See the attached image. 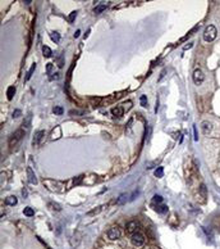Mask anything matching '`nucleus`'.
Wrapping results in <instances>:
<instances>
[{
    "label": "nucleus",
    "instance_id": "obj_1",
    "mask_svg": "<svg viewBox=\"0 0 220 249\" xmlns=\"http://www.w3.org/2000/svg\"><path fill=\"white\" fill-rule=\"evenodd\" d=\"M44 186H46L47 190L53 193H63L65 189V184L58 180H51V178H46L44 180Z\"/></svg>",
    "mask_w": 220,
    "mask_h": 249
},
{
    "label": "nucleus",
    "instance_id": "obj_2",
    "mask_svg": "<svg viewBox=\"0 0 220 249\" xmlns=\"http://www.w3.org/2000/svg\"><path fill=\"white\" fill-rule=\"evenodd\" d=\"M216 35H218L216 27L214 25H209L205 28V31H203V40L206 42H211L216 39Z\"/></svg>",
    "mask_w": 220,
    "mask_h": 249
},
{
    "label": "nucleus",
    "instance_id": "obj_3",
    "mask_svg": "<svg viewBox=\"0 0 220 249\" xmlns=\"http://www.w3.org/2000/svg\"><path fill=\"white\" fill-rule=\"evenodd\" d=\"M24 134H26V131L23 128H18L17 131H15L12 136H10V139H9V145L10 147H14V145H17L21 140L23 139V136H24Z\"/></svg>",
    "mask_w": 220,
    "mask_h": 249
},
{
    "label": "nucleus",
    "instance_id": "obj_4",
    "mask_svg": "<svg viewBox=\"0 0 220 249\" xmlns=\"http://www.w3.org/2000/svg\"><path fill=\"white\" fill-rule=\"evenodd\" d=\"M131 241H132V244L135 245V247H142L145 244V236L143 234H141L139 231H136L135 234H132L131 236Z\"/></svg>",
    "mask_w": 220,
    "mask_h": 249
},
{
    "label": "nucleus",
    "instance_id": "obj_5",
    "mask_svg": "<svg viewBox=\"0 0 220 249\" xmlns=\"http://www.w3.org/2000/svg\"><path fill=\"white\" fill-rule=\"evenodd\" d=\"M192 78H193V82H195L196 85H201L203 81H205V75H203L202 69L201 68H196L195 71H193Z\"/></svg>",
    "mask_w": 220,
    "mask_h": 249
},
{
    "label": "nucleus",
    "instance_id": "obj_6",
    "mask_svg": "<svg viewBox=\"0 0 220 249\" xmlns=\"http://www.w3.org/2000/svg\"><path fill=\"white\" fill-rule=\"evenodd\" d=\"M44 136H45V131H44V130H39V131H36L35 135H33V139H32V145H33V147L40 145L41 140L44 139Z\"/></svg>",
    "mask_w": 220,
    "mask_h": 249
},
{
    "label": "nucleus",
    "instance_id": "obj_7",
    "mask_svg": "<svg viewBox=\"0 0 220 249\" xmlns=\"http://www.w3.org/2000/svg\"><path fill=\"white\" fill-rule=\"evenodd\" d=\"M108 237L110 240H118L120 237V230L118 226H114L108 231Z\"/></svg>",
    "mask_w": 220,
    "mask_h": 249
},
{
    "label": "nucleus",
    "instance_id": "obj_8",
    "mask_svg": "<svg viewBox=\"0 0 220 249\" xmlns=\"http://www.w3.org/2000/svg\"><path fill=\"white\" fill-rule=\"evenodd\" d=\"M201 130L203 135H210L212 132V123L209 121H202L201 122Z\"/></svg>",
    "mask_w": 220,
    "mask_h": 249
},
{
    "label": "nucleus",
    "instance_id": "obj_9",
    "mask_svg": "<svg viewBox=\"0 0 220 249\" xmlns=\"http://www.w3.org/2000/svg\"><path fill=\"white\" fill-rule=\"evenodd\" d=\"M137 227H138V222L137 221H129V222H127L126 225V229L128 232H131V234H135V232L137 231Z\"/></svg>",
    "mask_w": 220,
    "mask_h": 249
},
{
    "label": "nucleus",
    "instance_id": "obj_10",
    "mask_svg": "<svg viewBox=\"0 0 220 249\" xmlns=\"http://www.w3.org/2000/svg\"><path fill=\"white\" fill-rule=\"evenodd\" d=\"M27 177H28V182L32 184V185H36L37 184V177L35 175L33 170L31 168V167H27Z\"/></svg>",
    "mask_w": 220,
    "mask_h": 249
},
{
    "label": "nucleus",
    "instance_id": "obj_11",
    "mask_svg": "<svg viewBox=\"0 0 220 249\" xmlns=\"http://www.w3.org/2000/svg\"><path fill=\"white\" fill-rule=\"evenodd\" d=\"M62 138V128L60 126H56L54 130L51 131V135H50V139L51 140H58Z\"/></svg>",
    "mask_w": 220,
    "mask_h": 249
},
{
    "label": "nucleus",
    "instance_id": "obj_12",
    "mask_svg": "<svg viewBox=\"0 0 220 249\" xmlns=\"http://www.w3.org/2000/svg\"><path fill=\"white\" fill-rule=\"evenodd\" d=\"M123 113H124V108H123L122 105H116L111 109V115L114 117H122Z\"/></svg>",
    "mask_w": 220,
    "mask_h": 249
},
{
    "label": "nucleus",
    "instance_id": "obj_13",
    "mask_svg": "<svg viewBox=\"0 0 220 249\" xmlns=\"http://www.w3.org/2000/svg\"><path fill=\"white\" fill-rule=\"evenodd\" d=\"M198 193H200L201 197H202V202H205L206 198H207V189H206L205 184H201L200 185V188H198Z\"/></svg>",
    "mask_w": 220,
    "mask_h": 249
},
{
    "label": "nucleus",
    "instance_id": "obj_14",
    "mask_svg": "<svg viewBox=\"0 0 220 249\" xmlns=\"http://www.w3.org/2000/svg\"><path fill=\"white\" fill-rule=\"evenodd\" d=\"M31 121H32V115H28L27 117H26V120L23 121V123H22V128L24 130V131H28V130H30Z\"/></svg>",
    "mask_w": 220,
    "mask_h": 249
},
{
    "label": "nucleus",
    "instance_id": "obj_15",
    "mask_svg": "<svg viewBox=\"0 0 220 249\" xmlns=\"http://www.w3.org/2000/svg\"><path fill=\"white\" fill-rule=\"evenodd\" d=\"M79 241H81V235L79 234H74L72 236V240H71V244L72 247H77L79 244Z\"/></svg>",
    "mask_w": 220,
    "mask_h": 249
},
{
    "label": "nucleus",
    "instance_id": "obj_16",
    "mask_svg": "<svg viewBox=\"0 0 220 249\" xmlns=\"http://www.w3.org/2000/svg\"><path fill=\"white\" fill-rule=\"evenodd\" d=\"M104 10H106V5L105 4H100V5H96V7L94 8V13L95 14H101Z\"/></svg>",
    "mask_w": 220,
    "mask_h": 249
},
{
    "label": "nucleus",
    "instance_id": "obj_17",
    "mask_svg": "<svg viewBox=\"0 0 220 249\" xmlns=\"http://www.w3.org/2000/svg\"><path fill=\"white\" fill-rule=\"evenodd\" d=\"M42 54H44V57H46V58H50V57H53V50L50 49L49 46L44 45V46H42Z\"/></svg>",
    "mask_w": 220,
    "mask_h": 249
},
{
    "label": "nucleus",
    "instance_id": "obj_18",
    "mask_svg": "<svg viewBox=\"0 0 220 249\" xmlns=\"http://www.w3.org/2000/svg\"><path fill=\"white\" fill-rule=\"evenodd\" d=\"M104 208H105V205H99V207H96L95 209H92V211H90V212H87V216H95V214H99Z\"/></svg>",
    "mask_w": 220,
    "mask_h": 249
},
{
    "label": "nucleus",
    "instance_id": "obj_19",
    "mask_svg": "<svg viewBox=\"0 0 220 249\" xmlns=\"http://www.w3.org/2000/svg\"><path fill=\"white\" fill-rule=\"evenodd\" d=\"M14 94H15V88H14V86H9L8 90H7V98H8V100H12Z\"/></svg>",
    "mask_w": 220,
    "mask_h": 249
},
{
    "label": "nucleus",
    "instance_id": "obj_20",
    "mask_svg": "<svg viewBox=\"0 0 220 249\" xmlns=\"http://www.w3.org/2000/svg\"><path fill=\"white\" fill-rule=\"evenodd\" d=\"M35 69H36V63L32 64L31 68L28 69V72H27V75H26V77H24V81H28V80L32 77V75H33V72H35Z\"/></svg>",
    "mask_w": 220,
    "mask_h": 249
},
{
    "label": "nucleus",
    "instance_id": "obj_21",
    "mask_svg": "<svg viewBox=\"0 0 220 249\" xmlns=\"http://www.w3.org/2000/svg\"><path fill=\"white\" fill-rule=\"evenodd\" d=\"M5 203H7L8 205H15L18 203V200L14 195H10V197H8L7 199H5Z\"/></svg>",
    "mask_w": 220,
    "mask_h": 249
},
{
    "label": "nucleus",
    "instance_id": "obj_22",
    "mask_svg": "<svg viewBox=\"0 0 220 249\" xmlns=\"http://www.w3.org/2000/svg\"><path fill=\"white\" fill-rule=\"evenodd\" d=\"M50 39L54 41L55 44H58V42L60 41V35H59L56 31H53V32H50Z\"/></svg>",
    "mask_w": 220,
    "mask_h": 249
},
{
    "label": "nucleus",
    "instance_id": "obj_23",
    "mask_svg": "<svg viewBox=\"0 0 220 249\" xmlns=\"http://www.w3.org/2000/svg\"><path fill=\"white\" fill-rule=\"evenodd\" d=\"M23 213H24V216H27V217H32V216L35 214V211H33V208H31V207H26L23 209Z\"/></svg>",
    "mask_w": 220,
    "mask_h": 249
},
{
    "label": "nucleus",
    "instance_id": "obj_24",
    "mask_svg": "<svg viewBox=\"0 0 220 249\" xmlns=\"http://www.w3.org/2000/svg\"><path fill=\"white\" fill-rule=\"evenodd\" d=\"M156 212L164 214V213L168 212V207H166V205H164V204H160V205H158V207H156Z\"/></svg>",
    "mask_w": 220,
    "mask_h": 249
},
{
    "label": "nucleus",
    "instance_id": "obj_25",
    "mask_svg": "<svg viewBox=\"0 0 220 249\" xmlns=\"http://www.w3.org/2000/svg\"><path fill=\"white\" fill-rule=\"evenodd\" d=\"M53 71H54V64H53V63H47V64H46V72H47V75H49V77L55 73V72H53Z\"/></svg>",
    "mask_w": 220,
    "mask_h": 249
},
{
    "label": "nucleus",
    "instance_id": "obj_26",
    "mask_svg": "<svg viewBox=\"0 0 220 249\" xmlns=\"http://www.w3.org/2000/svg\"><path fill=\"white\" fill-rule=\"evenodd\" d=\"M47 207L51 208L53 211H58V212H59V211H62V207H60V205H59L58 203H54V202H50L49 204H47Z\"/></svg>",
    "mask_w": 220,
    "mask_h": 249
},
{
    "label": "nucleus",
    "instance_id": "obj_27",
    "mask_svg": "<svg viewBox=\"0 0 220 249\" xmlns=\"http://www.w3.org/2000/svg\"><path fill=\"white\" fill-rule=\"evenodd\" d=\"M163 175H164V167L160 166L155 170V176H156L158 178H160V177H163Z\"/></svg>",
    "mask_w": 220,
    "mask_h": 249
},
{
    "label": "nucleus",
    "instance_id": "obj_28",
    "mask_svg": "<svg viewBox=\"0 0 220 249\" xmlns=\"http://www.w3.org/2000/svg\"><path fill=\"white\" fill-rule=\"evenodd\" d=\"M82 180H83V175L78 176V177H74L72 180V184H73V185H79V184L82 182Z\"/></svg>",
    "mask_w": 220,
    "mask_h": 249
},
{
    "label": "nucleus",
    "instance_id": "obj_29",
    "mask_svg": "<svg viewBox=\"0 0 220 249\" xmlns=\"http://www.w3.org/2000/svg\"><path fill=\"white\" fill-rule=\"evenodd\" d=\"M126 202H127V194H122V195L118 198V200H116L118 204H123V203H126Z\"/></svg>",
    "mask_w": 220,
    "mask_h": 249
},
{
    "label": "nucleus",
    "instance_id": "obj_30",
    "mask_svg": "<svg viewBox=\"0 0 220 249\" xmlns=\"http://www.w3.org/2000/svg\"><path fill=\"white\" fill-rule=\"evenodd\" d=\"M53 112L55 113V115H58V116H62L63 113H64V109L62 107H54V109H53Z\"/></svg>",
    "mask_w": 220,
    "mask_h": 249
},
{
    "label": "nucleus",
    "instance_id": "obj_31",
    "mask_svg": "<svg viewBox=\"0 0 220 249\" xmlns=\"http://www.w3.org/2000/svg\"><path fill=\"white\" fill-rule=\"evenodd\" d=\"M139 103H141L142 107H147V96L146 95H141V98H139Z\"/></svg>",
    "mask_w": 220,
    "mask_h": 249
},
{
    "label": "nucleus",
    "instance_id": "obj_32",
    "mask_svg": "<svg viewBox=\"0 0 220 249\" xmlns=\"http://www.w3.org/2000/svg\"><path fill=\"white\" fill-rule=\"evenodd\" d=\"M152 202L154 203H158V204H161L163 203V197L161 195H154V199H152Z\"/></svg>",
    "mask_w": 220,
    "mask_h": 249
},
{
    "label": "nucleus",
    "instance_id": "obj_33",
    "mask_svg": "<svg viewBox=\"0 0 220 249\" xmlns=\"http://www.w3.org/2000/svg\"><path fill=\"white\" fill-rule=\"evenodd\" d=\"M77 13H78V12H77V10H74V12H72L71 14H69V15H68V21H69V22H71V23L73 22V21H74V19H76V17H77Z\"/></svg>",
    "mask_w": 220,
    "mask_h": 249
},
{
    "label": "nucleus",
    "instance_id": "obj_34",
    "mask_svg": "<svg viewBox=\"0 0 220 249\" xmlns=\"http://www.w3.org/2000/svg\"><path fill=\"white\" fill-rule=\"evenodd\" d=\"M193 139H195V141H198V132H197V127H196V125H193Z\"/></svg>",
    "mask_w": 220,
    "mask_h": 249
},
{
    "label": "nucleus",
    "instance_id": "obj_35",
    "mask_svg": "<svg viewBox=\"0 0 220 249\" xmlns=\"http://www.w3.org/2000/svg\"><path fill=\"white\" fill-rule=\"evenodd\" d=\"M203 229V231H205V234H206V236L209 237L210 240H212V232L210 231V230H207V229H205V227H202Z\"/></svg>",
    "mask_w": 220,
    "mask_h": 249
},
{
    "label": "nucleus",
    "instance_id": "obj_36",
    "mask_svg": "<svg viewBox=\"0 0 220 249\" xmlns=\"http://www.w3.org/2000/svg\"><path fill=\"white\" fill-rule=\"evenodd\" d=\"M21 115H22L21 109H15V111L13 112V118H18V117H21Z\"/></svg>",
    "mask_w": 220,
    "mask_h": 249
},
{
    "label": "nucleus",
    "instance_id": "obj_37",
    "mask_svg": "<svg viewBox=\"0 0 220 249\" xmlns=\"http://www.w3.org/2000/svg\"><path fill=\"white\" fill-rule=\"evenodd\" d=\"M138 194H139V191H138V190L133 191V194H132V195H131V198H129V200H131V202H132V200H135V199H136V197L138 195Z\"/></svg>",
    "mask_w": 220,
    "mask_h": 249
},
{
    "label": "nucleus",
    "instance_id": "obj_38",
    "mask_svg": "<svg viewBox=\"0 0 220 249\" xmlns=\"http://www.w3.org/2000/svg\"><path fill=\"white\" fill-rule=\"evenodd\" d=\"M63 64H64V62H63V55H60V57L58 58V66L62 68V67H63Z\"/></svg>",
    "mask_w": 220,
    "mask_h": 249
},
{
    "label": "nucleus",
    "instance_id": "obj_39",
    "mask_svg": "<svg viewBox=\"0 0 220 249\" xmlns=\"http://www.w3.org/2000/svg\"><path fill=\"white\" fill-rule=\"evenodd\" d=\"M84 112H82V111H71L69 112V115L71 116H73V115H83Z\"/></svg>",
    "mask_w": 220,
    "mask_h": 249
},
{
    "label": "nucleus",
    "instance_id": "obj_40",
    "mask_svg": "<svg viewBox=\"0 0 220 249\" xmlns=\"http://www.w3.org/2000/svg\"><path fill=\"white\" fill-rule=\"evenodd\" d=\"M59 77H60V76H59V73H54V75H53V76H50V77H49V80H59Z\"/></svg>",
    "mask_w": 220,
    "mask_h": 249
},
{
    "label": "nucleus",
    "instance_id": "obj_41",
    "mask_svg": "<svg viewBox=\"0 0 220 249\" xmlns=\"http://www.w3.org/2000/svg\"><path fill=\"white\" fill-rule=\"evenodd\" d=\"M193 46V42H188L187 45H184L183 46V50H188V49H191V48Z\"/></svg>",
    "mask_w": 220,
    "mask_h": 249
},
{
    "label": "nucleus",
    "instance_id": "obj_42",
    "mask_svg": "<svg viewBox=\"0 0 220 249\" xmlns=\"http://www.w3.org/2000/svg\"><path fill=\"white\" fill-rule=\"evenodd\" d=\"M22 195H23V198H27V195H28L27 189H26V188H23V189H22Z\"/></svg>",
    "mask_w": 220,
    "mask_h": 249
},
{
    "label": "nucleus",
    "instance_id": "obj_43",
    "mask_svg": "<svg viewBox=\"0 0 220 249\" xmlns=\"http://www.w3.org/2000/svg\"><path fill=\"white\" fill-rule=\"evenodd\" d=\"M132 122H133V120L131 118V120L128 121V123H127V131H131V125H132Z\"/></svg>",
    "mask_w": 220,
    "mask_h": 249
},
{
    "label": "nucleus",
    "instance_id": "obj_44",
    "mask_svg": "<svg viewBox=\"0 0 220 249\" xmlns=\"http://www.w3.org/2000/svg\"><path fill=\"white\" fill-rule=\"evenodd\" d=\"M150 135H151V126H148V127H147V134H146L147 140H150Z\"/></svg>",
    "mask_w": 220,
    "mask_h": 249
},
{
    "label": "nucleus",
    "instance_id": "obj_45",
    "mask_svg": "<svg viewBox=\"0 0 220 249\" xmlns=\"http://www.w3.org/2000/svg\"><path fill=\"white\" fill-rule=\"evenodd\" d=\"M165 72H166V71H165V69H163V71H161V73H160V77H159V81H160V80H161V78L164 77V76H165Z\"/></svg>",
    "mask_w": 220,
    "mask_h": 249
},
{
    "label": "nucleus",
    "instance_id": "obj_46",
    "mask_svg": "<svg viewBox=\"0 0 220 249\" xmlns=\"http://www.w3.org/2000/svg\"><path fill=\"white\" fill-rule=\"evenodd\" d=\"M90 32H91V30H87V32H86V34L83 35V39L86 40V39H87V37H88V35H90Z\"/></svg>",
    "mask_w": 220,
    "mask_h": 249
},
{
    "label": "nucleus",
    "instance_id": "obj_47",
    "mask_svg": "<svg viewBox=\"0 0 220 249\" xmlns=\"http://www.w3.org/2000/svg\"><path fill=\"white\" fill-rule=\"evenodd\" d=\"M159 109V99H156V107H155V113H158Z\"/></svg>",
    "mask_w": 220,
    "mask_h": 249
},
{
    "label": "nucleus",
    "instance_id": "obj_48",
    "mask_svg": "<svg viewBox=\"0 0 220 249\" xmlns=\"http://www.w3.org/2000/svg\"><path fill=\"white\" fill-rule=\"evenodd\" d=\"M79 34H81V31L77 30V31H76V34H74V37H78V36H79Z\"/></svg>",
    "mask_w": 220,
    "mask_h": 249
},
{
    "label": "nucleus",
    "instance_id": "obj_49",
    "mask_svg": "<svg viewBox=\"0 0 220 249\" xmlns=\"http://www.w3.org/2000/svg\"><path fill=\"white\" fill-rule=\"evenodd\" d=\"M147 249H159V248H152V247H150V248H147Z\"/></svg>",
    "mask_w": 220,
    "mask_h": 249
},
{
    "label": "nucleus",
    "instance_id": "obj_50",
    "mask_svg": "<svg viewBox=\"0 0 220 249\" xmlns=\"http://www.w3.org/2000/svg\"><path fill=\"white\" fill-rule=\"evenodd\" d=\"M49 249H51V248H49Z\"/></svg>",
    "mask_w": 220,
    "mask_h": 249
}]
</instances>
